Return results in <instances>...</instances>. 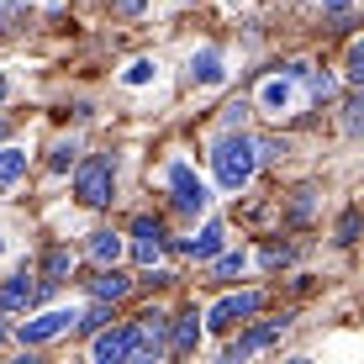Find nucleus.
Wrapping results in <instances>:
<instances>
[{
  "label": "nucleus",
  "mask_w": 364,
  "mask_h": 364,
  "mask_svg": "<svg viewBox=\"0 0 364 364\" xmlns=\"http://www.w3.org/2000/svg\"><path fill=\"white\" fill-rule=\"evenodd\" d=\"M211 164H217V180L228 185V191H243V185L254 180V169H259L254 137H243V132H228L217 148H211Z\"/></svg>",
  "instance_id": "f257e3e1"
},
{
  "label": "nucleus",
  "mask_w": 364,
  "mask_h": 364,
  "mask_svg": "<svg viewBox=\"0 0 364 364\" xmlns=\"http://www.w3.org/2000/svg\"><path fill=\"white\" fill-rule=\"evenodd\" d=\"M111 185H117V164H111L106 154L85 159L80 174H74V196H80L85 206H106V200H111Z\"/></svg>",
  "instance_id": "f03ea898"
},
{
  "label": "nucleus",
  "mask_w": 364,
  "mask_h": 364,
  "mask_svg": "<svg viewBox=\"0 0 364 364\" xmlns=\"http://www.w3.org/2000/svg\"><path fill=\"white\" fill-rule=\"evenodd\" d=\"M169 191H174V206H180V211H191V217H196V211H206V185H200L196 180V169L191 164H174L169 169Z\"/></svg>",
  "instance_id": "7ed1b4c3"
},
{
  "label": "nucleus",
  "mask_w": 364,
  "mask_h": 364,
  "mask_svg": "<svg viewBox=\"0 0 364 364\" xmlns=\"http://www.w3.org/2000/svg\"><path fill=\"white\" fill-rule=\"evenodd\" d=\"M164 354V317L159 311H143V317L132 322V354L127 359H154Z\"/></svg>",
  "instance_id": "20e7f679"
},
{
  "label": "nucleus",
  "mask_w": 364,
  "mask_h": 364,
  "mask_svg": "<svg viewBox=\"0 0 364 364\" xmlns=\"http://www.w3.org/2000/svg\"><path fill=\"white\" fill-rule=\"evenodd\" d=\"M280 333H285V317H280V322H259V328H248L243 338H232V343H228V364L248 359V354H259V348H269Z\"/></svg>",
  "instance_id": "39448f33"
},
{
  "label": "nucleus",
  "mask_w": 364,
  "mask_h": 364,
  "mask_svg": "<svg viewBox=\"0 0 364 364\" xmlns=\"http://www.w3.org/2000/svg\"><path fill=\"white\" fill-rule=\"evenodd\" d=\"M90 354H95L100 364H122V359L132 354V322H127V328H95Z\"/></svg>",
  "instance_id": "423d86ee"
},
{
  "label": "nucleus",
  "mask_w": 364,
  "mask_h": 364,
  "mask_svg": "<svg viewBox=\"0 0 364 364\" xmlns=\"http://www.w3.org/2000/svg\"><path fill=\"white\" fill-rule=\"evenodd\" d=\"M254 306H259V291H237V296H222L217 306L206 311V322H211V328H237V322H243Z\"/></svg>",
  "instance_id": "0eeeda50"
},
{
  "label": "nucleus",
  "mask_w": 364,
  "mask_h": 364,
  "mask_svg": "<svg viewBox=\"0 0 364 364\" xmlns=\"http://www.w3.org/2000/svg\"><path fill=\"white\" fill-rule=\"evenodd\" d=\"M74 322H80V317H74V311H43V317H37V322H21V328H16V338H21V343H48V338L69 333Z\"/></svg>",
  "instance_id": "6e6552de"
},
{
  "label": "nucleus",
  "mask_w": 364,
  "mask_h": 364,
  "mask_svg": "<svg viewBox=\"0 0 364 364\" xmlns=\"http://www.w3.org/2000/svg\"><path fill=\"white\" fill-rule=\"evenodd\" d=\"M37 296H43V285H32L27 274H11V280L0 285V311H32Z\"/></svg>",
  "instance_id": "1a4fd4ad"
},
{
  "label": "nucleus",
  "mask_w": 364,
  "mask_h": 364,
  "mask_svg": "<svg viewBox=\"0 0 364 364\" xmlns=\"http://www.w3.org/2000/svg\"><path fill=\"white\" fill-rule=\"evenodd\" d=\"M132 237H137V243H132V254L137 259H143V264H154V259L159 254H164V228H159V222H132Z\"/></svg>",
  "instance_id": "9d476101"
},
{
  "label": "nucleus",
  "mask_w": 364,
  "mask_h": 364,
  "mask_svg": "<svg viewBox=\"0 0 364 364\" xmlns=\"http://www.w3.org/2000/svg\"><path fill=\"white\" fill-rule=\"evenodd\" d=\"M90 296L95 301H122V296H127V274H117L111 264H100V274L90 280Z\"/></svg>",
  "instance_id": "9b49d317"
},
{
  "label": "nucleus",
  "mask_w": 364,
  "mask_h": 364,
  "mask_svg": "<svg viewBox=\"0 0 364 364\" xmlns=\"http://www.w3.org/2000/svg\"><path fill=\"white\" fill-rule=\"evenodd\" d=\"M217 248H222V222H206L200 237H185V254H191V259H211Z\"/></svg>",
  "instance_id": "f8f14e48"
},
{
  "label": "nucleus",
  "mask_w": 364,
  "mask_h": 364,
  "mask_svg": "<svg viewBox=\"0 0 364 364\" xmlns=\"http://www.w3.org/2000/svg\"><path fill=\"white\" fill-rule=\"evenodd\" d=\"M69 269H74V254H69V248H64V243L48 248V259H43V285H64Z\"/></svg>",
  "instance_id": "ddd939ff"
},
{
  "label": "nucleus",
  "mask_w": 364,
  "mask_h": 364,
  "mask_svg": "<svg viewBox=\"0 0 364 364\" xmlns=\"http://www.w3.org/2000/svg\"><path fill=\"white\" fill-rule=\"evenodd\" d=\"M21 174H27V154L21 148H0V191H11Z\"/></svg>",
  "instance_id": "4468645a"
},
{
  "label": "nucleus",
  "mask_w": 364,
  "mask_h": 364,
  "mask_svg": "<svg viewBox=\"0 0 364 364\" xmlns=\"http://www.w3.org/2000/svg\"><path fill=\"white\" fill-rule=\"evenodd\" d=\"M196 343H200V317H196V311H185V317L174 322V354H191Z\"/></svg>",
  "instance_id": "2eb2a0df"
},
{
  "label": "nucleus",
  "mask_w": 364,
  "mask_h": 364,
  "mask_svg": "<svg viewBox=\"0 0 364 364\" xmlns=\"http://www.w3.org/2000/svg\"><path fill=\"white\" fill-rule=\"evenodd\" d=\"M191 74H196L200 85H222V58L211 53V48H200V53L191 58Z\"/></svg>",
  "instance_id": "dca6fc26"
},
{
  "label": "nucleus",
  "mask_w": 364,
  "mask_h": 364,
  "mask_svg": "<svg viewBox=\"0 0 364 364\" xmlns=\"http://www.w3.org/2000/svg\"><path fill=\"white\" fill-rule=\"evenodd\" d=\"M90 259H95V264H117V259H122V237L117 232H95L90 237Z\"/></svg>",
  "instance_id": "f3484780"
},
{
  "label": "nucleus",
  "mask_w": 364,
  "mask_h": 364,
  "mask_svg": "<svg viewBox=\"0 0 364 364\" xmlns=\"http://www.w3.org/2000/svg\"><path fill=\"white\" fill-rule=\"evenodd\" d=\"M259 100H264V111H285L291 106V80H264Z\"/></svg>",
  "instance_id": "a211bd4d"
},
{
  "label": "nucleus",
  "mask_w": 364,
  "mask_h": 364,
  "mask_svg": "<svg viewBox=\"0 0 364 364\" xmlns=\"http://www.w3.org/2000/svg\"><path fill=\"white\" fill-rule=\"evenodd\" d=\"M301 80H306V90H311V100H317V106H322V100H333V80H328V74L301 69Z\"/></svg>",
  "instance_id": "6ab92c4d"
},
{
  "label": "nucleus",
  "mask_w": 364,
  "mask_h": 364,
  "mask_svg": "<svg viewBox=\"0 0 364 364\" xmlns=\"http://www.w3.org/2000/svg\"><path fill=\"white\" fill-rule=\"evenodd\" d=\"M343 69H348V80H354V85L364 80V43H348V64Z\"/></svg>",
  "instance_id": "aec40b11"
},
{
  "label": "nucleus",
  "mask_w": 364,
  "mask_h": 364,
  "mask_svg": "<svg viewBox=\"0 0 364 364\" xmlns=\"http://www.w3.org/2000/svg\"><path fill=\"white\" fill-rule=\"evenodd\" d=\"M359 237V211H343V222H338V243H354Z\"/></svg>",
  "instance_id": "412c9836"
},
{
  "label": "nucleus",
  "mask_w": 364,
  "mask_h": 364,
  "mask_svg": "<svg viewBox=\"0 0 364 364\" xmlns=\"http://www.w3.org/2000/svg\"><path fill=\"white\" fill-rule=\"evenodd\" d=\"M148 80H154V58H137L127 69V85H148Z\"/></svg>",
  "instance_id": "4be33fe9"
},
{
  "label": "nucleus",
  "mask_w": 364,
  "mask_h": 364,
  "mask_svg": "<svg viewBox=\"0 0 364 364\" xmlns=\"http://www.w3.org/2000/svg\"><path fill=\"white\" fill-rule=\"evenodd\" d=\"M85 333H95V328H106V301H95L90 311H85V322H80Z\"/></svg>",
  "instance_id": "5701e85b"
},
{
  "label": "nucleus",
  "mask_w": 364,
  "mask_h": 364,
  "mask_svg": "<svg viewBox=\"0 0 364 364\" xmlns=\"http://www.w3.org/2000/svg\"><path fill=\"white\" fill-rule=\"evenodd\" d=\"M243 117H248V106H243V100H232V106H222V122H228V127H243Z\"/></svg>",
  "instance_id": "b1692460"
},
{
  "label": "nucleus",
  "mask_w": 364,
  "mask_h": 364,
  "mask_svg": "<svg viewBox=\"0 0 364 364\" xmlns=\"http://www.w3.org/2000/svg\"><path fill=\"white\" fill-rule=\"evenodd\" d=\"M237 269H243V254H222L217 259V274H237Z\"/></svg>",
  "instance_id": "393cba45"
},
{
  "label": "nucleus",
  "mask_w": 364,
  "mask_h": 364,
  "mask_svg": "<svg viewBox=\"0 0 364 364\" xmlns=\"http://www.w3.org/2000/svg\"><path fill=\"white\" fill-rule=\"evenodd\" d=\"M143 6H148V0H111V11H117V16H137Z\"/></svg>",
  "instance_id": "a878e982"
},
{
  "label": "nucleus",
  "mask_w": 364,
  "mask_h": 364,
  "mask_svg": "<svg viewBox=\"0 0 364 364\" xmlns=\"http://www.w3.org/2000/svg\"><path fill=\"white\" fill-rule=\"evenodd\" d=\"M69 159H74V148L58 143V148H53V169H69Z\"/></svg>",
  "instance_id": "bb28decb"
},
{
  "label": "nucleus",
  "mask_w": 364,
  "mask_h": 364,
  "mask_svg": "<svg viewBox=\"0 0 364 364\" xmlns=\"http://www.w3.org/2000/svg\"><path fill=\"white\" fill-rule=\"evenodd\" d=\"M322 6H328V11H343V6H354V0H322Z\"/></svg>",
  "instance_id": "cd10ccee"
},
{
  "label": "nucleus",
  "mask_w": 364,
  "mask_h": 364,
  "mask_svg": "<svg viewBox=\"0 0 364 364\" xmlns=\"http://www.w3.org/2000/svg\"><path fill=\"white\" fill-rule=\"evenodd\" d=\"M0 100H6V80H0Z\"/></svg>",
  "instance_id": "c85d7f7f"
}]
</instances>
